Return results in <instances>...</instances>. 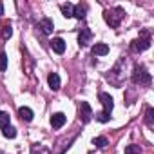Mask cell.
<instances>
[{"mask_svg": "<svg viewBox=\"0 0 154 154\" xmlns=\"http://www.w3.org/2000/svg\"><path fill=\"white\" fill-rule=\"evenodd\" d=\"M150 72H147L145 65H134V71H132V82L136 85H149L150 84Z\"/></svg>", "mask_w": 154, "mask_h": 154, "instance_id": "obj_1", "label": "cell"}, {"mask_svg": "<svg viewBox=\"0 0 154 154\" xmlns=\"http://www.w3.org/2000/svg\"><path fill=\"white\" fill-rule=\"evenodd\" d=\"M149 47H150V33H149L147 29H143V31L140 33V38H136V40L131 44V51L141 53V51H145V49H149Z\"/></svg>", "mask_w": 154, "mask_h": 154, "instance_id": "obj_2", "label": "cell"}, {"mask_svg": "<svg viewBox=\"0 0 154 154\" xmlns=\"http://www.w3.org/2000/svg\"><path fill=\"white\" fill-rule=\"evenodd\" d=\"M123 15H125V11H123L122 8H112V9H107V11H105L103 18H105V22H107L111 27H118L120 22L123 20Z\"/></svg>", "mask_w": 154, "mask_h": 154, "instance_id": "obj_3", "label": "cell"}, {"mask_svg": "<svg viewBox=\"0 0 154 154\" xmlns=\"http://www.w3.org/2000/svg\"><path fill=\"white\" fill-rule=\"evenodd\" d=\"M91 116H93L91 105H89L87 102H82V103H80V118H82V122H84V123H89V122H91Z\"/></svg>", "mask_w": 154, "mask_h": 154, "instance_id": "obj_4", "label": "cell"}, {"mask_svg": "<svg viewBox=\"0 0 154 154\" xmlns=\"http://www.w3.org/2000/svg\"><path fill=\"white\" fill-rule=\"evenodd\" d=\"M100 102H102V105H103V111L111 114V111H112V107H114L112 96H111V94H107V93H100Z\"/></svg>", "mask_w": 154, "mask_h": 154, "instance_id": "obj_5", "label": "cell"}, {"mask_svg": "<svg viewBox=\"0 0 154 154\" xmlns=\"http://www.w3.org/2000/svg\"><path fill=\"white\" fill-rule=\"evenodd\" d=\"M65 122H67V118H65L63 112H54V114L51 116V127H53V129H60V127H63Z\"/></svg>", "mask_w": 154, "mask_h": 154, "instance_id": "obj_6", "label": "cell"}, {"mask_svg": "<svg viewBox=\"0 0 154 154\" xmlns=\"http://www.w3.org/2000/svg\"><path fill=\"white\" fill-rule=\"evenodd\" d=\"M91 38H93V35H91V29H89V27H84V29L78 33V44H80L82 47H84V45H89Z\"/></svg>", "mask_w": 154, "mask_h": 154, "instance_id": "obj_7", "label": "cell"}, {"mask_svg": "<svg viewBox=\"0 0 154 154\" xmlns=\"http://www.w3.org/2000/svg\"><path fill=\"white\" fill-rule=\"evenodd\" d=\"M51 47H53L54 53L63 54V51H65V42H63V38H53V40H51Z\"/></svg>", "mask_w": 154, "mask_h": 154, "instance_id": "obj_8", "label": "cell"}, {"mask_svg": "<svg viewBox=\"0 0 154 154\" xmlns=\"http://www.w3.org/2000/svg\"><path fill=\"white\" fill-rule=\"evenodd\" d=\"M38 27H40L45 35H49V33H53L54 24H53V20H51V18H44V20H40V22H38Z\"/></svg>", "mask_w": 154, "mask_h": 154, "instance_id": "obj_9", "label": "cell"}, {"mask_svg": "<svg viewBox=\"0 0 154 154\" xmlns=\"http://www.w3.org/2000/svg\"><path fill=\"white\" fill-rule=\"evenodd\" d=\"M47 82H49V87H51L53 91H58V89H60V76H58L56 72H49Z\"/></svg>", "mask_w": 154, "mask_h": 154, "instance_id": "obj_10", "label": "cell"}, {"mask_svg": "<svg viewBox=\"0 0 154 154\" xmlns=\"http://www.w3.org/2000/svg\"><path fill=\"white\" fill-rule=\"evenodd\" d=\"M93 53H94L96 56H105V54L109 53V45H107V44H102V42H100V44H94V45H93Z\"/></svg>", "mask_w": 154, "mask_h": 154, "instance_id": "obj_11", "label": "cell"}, {"mask_svg": "<svg viewBox=\"0 0 154 154\" xmlns=\"http://www.w3.org/2000/svg\"><path fill=\"white\" fill-rule=\"evenodd\" d=\"M18 116H20L22 122H31L33 120V111L29 107H20L18 109Z\"/></svg>", "mask_w": 154, "mask_h": 154, "instance_id": "obj_12", "label": "cell"}, {"mask_svg": "<svg viewBox=\"0 0 154 154\" xmlns=\"http://www.w3.org/2000/svg\"><path fill=\"white\" fill-rule=\"evenodd\" d=\"M72 9H74V6H72V4H69V2L60 6V11H62V15H63L65 18H71V17H72Z\"/></svg>", "mask_w": 154, "mask_h": 154, "instance_id": "obj_13", "label": "cell"}, {"mask_svg": "<svg viewBox=\"0 0 154 154\" xmlns=\"http://www.w3.org/2000/svg\"><path fill=\"white\" fill-rule=\"evenodd\" d=\"M72 17H76V18H84L85 17V6H82V4H76L74 6V9H72Z\"/></svg>", "mask_w": 154, "mask_h": 154, "instance_id": "obj_14", "label": "cell"}, {"mask_svg": "<svg viewBox=\"0 0 154 154\" xmlns=\"http://www.w3.org/2000/svg\"><path fill=\"white\" fill-rule=\"evenodd\" d=\"M145 123H147V127L149 129H152L154 127V109H147V112H145Z\"/></svg>", "mask_w": 154, "mask_h": 154, "instance_id": "obj_15", "label": "cell"}, {"mask_svg": "<svg viewBox=\"0 0 154 154\" xmlns=\"http://www.w3.org/2000/svg\"><path fill=\"white\" fill-rule=\"evenodd\" d=\"M9 125V114L4 112V111H0V129H4Z\"/></svg>", "mask_w": 154, "mask_h": 154, "instance_id": "obj_16", "label": "cell"}, {"mask_svg": "<svg viewBox=\"0 0 154 154\" xmlns=\"http://www.w3.org/2000/svg\"><path fill=\"white\" fill-rule=\"evenodd\" d=\"M2 132H4V136H6V138H15V136H17V129H15V127H11V125L4 127V129H2Z\"/></svg>", "mask_w": 154, "mask_h": 154, "instance_id": "obj_17", "label": "cell"}, {"mask_svg": "<svg viewBox=\"0 0 154 154\" xmlns=\"http://www.w3.org/2000/svg\"><path fill=\"white\" fill-rule=\"evenodd\" d=\"M93 143H94L98 149H103V147H107V143H109V141H107V138L98 136V138H94V140H93Z\"/></svg>", "mask_w": 154, "mask_h": 154, "instance_id": "obj_18", "label": "cell"}, {"mask_svg": "<svg viewBox=\"0 0 154 154\" xmlns=\"http://www.w3.org/2000/svg\"><path fill=\"white\" fill-rule=\"evenodd\" d=\"M140 152H141L140 145H127L125 147V154H140Z\"/></svg>", "mask_w": 154, "mask_h": 154, "instance_id": "obj_19", "label": "cell"}, {"mask_svg": "<svg viewBox=\"0 0 154 154\" xmlns=\"http://www.w3.org/2000/svg\"><path fill=\"white\" fill-rule=\"evenodd\" d=\"M96 120H98V122H102V123H107V122L111 120V114H109V112H105V111H102V112H98V114H96Z\"/></svg>", "mask_w": 154, "mask_h": 154, "instance_id": "obj_20", "label": "cell"}, {"mask_svg": "<svg viewBox=\"0 0 154 154\" xmlns=\"http://www.w3.org/2000/svg\"><path fill=\"white\" fill-rule=\"evenodd\" d=\"M11 35H13V29H11V26L9 24H6L4 27H2V38H11Z\"/></svg>", "mask_w": 154, "mask_h": 154, "instance_id": "obj_21", "label": "cell"}, {"mask_svg": "<svg viewBox=\"0 0 154 154\" xmlns=\"http://www.w3.org/2000/svg\"><path fill=\"white\" fill-rule=\"evenodd\" d=\"M6 69H8V54L0 53V71H6Z\"/></svg>", "mask_w": 154, "mask_h": 154, "instance_id": "obj_22", "label": "cell"}, {"mask_svg": "<svg viewBox=\"0 0 154 154\" xmlns=\"http://www.w3.org/2000/svg\"><path fill=\"white\" fill-rule=\"evenodd\" d=\"M2 15H4V4L0 2V17H2Z\"/></svg>", "mask_w": 154, "mask_h": 154, "instance_id": "obj_23", "label": "cell"}]
</instances>
